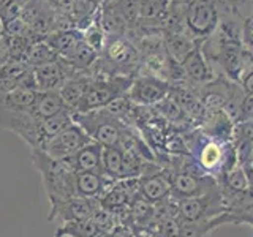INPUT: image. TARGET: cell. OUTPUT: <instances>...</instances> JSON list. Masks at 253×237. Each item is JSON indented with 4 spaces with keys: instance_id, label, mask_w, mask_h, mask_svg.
<instances>
[{
    "instance_id": "cell-1",
    "label": "cell",
    "mask_w": 253,
    "mask_h": 237,
    "mask_svg": "<svg viewBox=\"0 0 253 237\" xmlns=\"http://www.w3.org/2000/svg\"><path fill=\"white\" fill-rule=\"evenodd\" d=\"M188 150V155L193 161L208 174L217 180L237 166V155L233 141H218L208 136L200 128L187 130L182 133Z\"/></svg>"
},
{
    "instance_id": "cell-2",
    "label": "cell",
    "mask_w": 253,
    "mask_h": 237,
    "mask_svg": "<svg viewBox=\"0 0 253 237\" xmlns=\"http://www.w3.org/2000/svg\"><path fill=\"white\" fill-rule=\"evenodd\" d=\"M30 158L35 169L42 176L49 207H54V205L62 204L76 196L75 172L65 163L55 160L43 150H30Z\"/></svg>"
},
{
    "instance_id": "cell-3",
    "label": "cell",
    "mask_w": 253,
    "mask_h": 237,
    "mask_svg": "<svg viewBox=\"0 0 253 237\" xmlns=\"http://www.w3.org/2000/svg\"><path fill=\"white\" fill-rule=\"evenodd\" d=\"M71 117L75 123L89 134L92 141L98 142L103 147L121 146L124 134L128 130V125L117 118L113 113H109L106 108L76 113L71 114Z\"/></svg>"
},
{
    "instance_id": "cell-4",
    "label": "cell",
    "mask_w": 253,
    "mask_h": 237,
    "mask_svg": "<svg viewBox=\"0 0 253 237\" xmlns=\"http://www.w3.org/2000/svg\"><path fill=\"white\" fill-rule=\"evenodd\" d=\"M133 78L134 76H122V75L92 78V81L76 109V113H87V111L103 109L109 106L113 101L128 93Z\"/></svg>"
},
{
    "instance_id": "cell-5",
    "label": "cell",
    "mask_w": 253,
    "mask_h": 237,
    "mask_svg": "<svg viewBox=\"0 0 253 237\" xmlns=\"http://www.w3.org/2000/svg\"><path fill=\"white\" fill-rule=\"evenodd\" d=\"M220 22V11L215 0H187L184 5L185 34L201 43L213 35Z\"/></svg>"
},
{
    "instance_id": "cell-6",
    "label": "cell",
    "mask_w": 253,
    "mask_h": 237,
    "mask_svg": "<svg viewBox=\"0 0 253 237\" xmlns=\"http://www.w3.org/2000/svg\"><path fill=\"white\" fill-rule=\"evenodd\" d=\"M177 201V220L184 223H201L226 212L220 188L204 196L185 198Z\"/></svg>"
},
{
    "instance_id": "cell-7",
    "label": "cell",
    "mask_w": 253,
    "mask_h": 237,
    "mask_svg": "<svg viewBox=\"0 0 253 237\" xmlns=\"http://www.w3.org/2000/svg\"><path fill=\"white\" fill-rule=\"evenodd\" d=\"M171 93L168 81L147 73H136L128 90V98L136 106L154 108Z\"/></svg>"
},
{
    "instance_id": "cell-8",
    "label": "cell",
    "mask_w": 253,
    "mask_h": 237,
    "mask_svg": "<svg viewBox=\"0 0 253 237\" xmlns=\"http://www.w3.org/2000/svg\"><path fill=\"white\" fill-rule=\"evenodd\" d=\"M166 171V169H165ZM171 184V196L174 199L204 196L218 190V182L212 176H196L185 171H166Z\"/></svg>"
},
{
    "instance_id": "cell-9",
    "label": "cell",
    "mask_w": 253,
    "mask_h": 237,
    "mask_svg": "<svg viewBox=\"0 0 253 237\" xmlns=\"http://www.w3.org/2000/svg\"><path fill=\"white\" fill-rule=\"evenodd\" d=\"M92 139L89 138L81 126L78 123L71 122L67 128H63L59 134H55L46 142L43 147V152H46L49 157L55 160H67L71 155H75L78 150H81L84 146H87Z\"/></svg>"
},
{
    "instance_id": "cell-10",
    "label": "cell",
    "mask_w": 253,
    "mask_h": 237,
    "mask_svg": "<svg viewBox=\"0 0 253 237\" xmlns=\"http://www.w3.org/2000/svg\"><path fill=\"white\" fill-rule=\"evenodd\" d=\"M220 13L231 14L237 21L242 46L253 54V0H215Z\"/></svg>"
},
{
    "instance_id": "cell-11",
    "label": "cell",
    "mask_w": 253,
    "mask_h": 237,
    "mask_svg": "<svg viewBox=\"0 0 253 237\" xmlns=\"http://www.w3.org/2000/svg\"><path fill=\"white\" fill-rule=\"evenodd\" d=\"M35 79L37 92H59L60 87L65 84L71 76H75L79 71L71 68L65 60L60 57L46 65L32 68Z\"/></svg>"
},
{
    "instance_id": "cell-12",
    "label": "cell",
    "mask_w": 253,
    "mask_h": 237,
    "mask_svg": "<svg viewBox=\"0 0 253 237\" xmlns=\"http://www.w3.org/2000/svg\"><path fill=\"white\" fill-rule=\"evenodd\" d=\"M101 207L98 199H92V198H81L75 196L71 199L49 207V221H60V225L68 223V221L92 218V215Z\"/></svg>"
},
{
    "instance_id": "cell-13",
    "label": "cell",
    "mask_w": 253,
    "mask_h": 237,
    "mask_svg": "<svg viewBox=\"0 0 253 237\" xmlns=\"http://www.w3.org/2000/svg\"><path fill=\"white\" fill-rule=\"evenodd\" d=\"M138 195L150 204H157L168 199L171 196V184L168 179V172L162 168L155 172L139 177Z\"/></svg>"
},
{
    "instance_id": "cell-14",
    "label": "cell",
    "mask_w": 253,
    "mask_h": 237,
    "mask_svg": "<svg viewBox=\"0 0 253 237\" xmlns=\"http://www.w3.org/2000/svg\"><path fill=\"white\" fill-rule=\"evenodd\" d=\"M182 68H184L188 81L195 87H203L215 79V75H213V71L209 65L208 59H206L200 43H198L195 49L188 54V57L182 62Z\"/></svg>"
},
{
    "instance_id": "cell-15",
    "label": "cell",
    "mask_w": 253,
    "mask_h": 237,
    "mask_svg": "<svg viewBox=\"0 0 253 237\" xmlns=\"http://www.w3.org/2000/svg\"><path fill=\"white\" fill-rule=\"evenodd\" d=\"M116 180H111L103 172H75V192L76 196L100 199Z\"/></svg>"
},
{
    "instance_id": "cell-16",
    "label": "cell",
    "mask_w": 253,
    "mask_h": 237,
    "mask_svg": "<svg viewBox=\"0 0 253 237\" xmlns=\"http://www.w3.org/2000/svg\"><path fill=\"white\" fill-rule=\"evenodd\" d=\"M101 160H103V146L98 142H89L75 155L67 160H62L73 172H101Z\"/></svg>"
},
{
    "instance_id": "cell-17",
    "label": "cell",
    "mask_w": 253,
    "mask_h": 237,
    "mask_svg": "<svg viewBox=\"0 0 253 237\" xmlns=\"http://www.w3.org/2000/svg\"><path fill=\"white\" fill-rule=\"evenodd\" d=\"M92 81V76L89 71H79L75 76H71L68 81L60 87V97L63 100V105L71 114L76 113V109L81 103L84 93Z\"/></svg>"
},
{
    "instance_id": "cell-18",
    "label": "cell",
    "mask_w": 253,
    "mask_h": 237,
    "mask_svg": "<svg viewBox=\"0 0 253 237\" xmlns=\"http://www.w3.org/2000/svg\"><path fill=\"white\" fill-rule=\"evenodd\" d=\"M196 41L190 38L187 34H180V32H168L165 30L163 35V47L166 52V57L169 60L180 63L184 62L188 54L196 47Z\"/></svg>"
},
{
    "instance_id": "cell-19",
    "label": "cell",
    "mask_w": 253,
    "mask_h": 237,
    "mask_svg": "<svg viewBox=\"0 0 253 237\" xmlns=\"http://www.w3.org/2000/svg\"><path fill=\"white\" fill-rule=\"evenodd\" d=\"M63 111H68L63 105V100L59 92H37V97L32 106V114L38 120H46V118L54 117Z\"/></svg>"
},
{
    "instance_id": "cell-20",
    "label": "cell",
    "mask_w": 253,
    "mask_h": 237,
    "mask_svg": "<svg viewBox=\"0 0 253 237\" xmlns=\"http://www.w3.org/2000/svg\"><path fill=\"white\" fill-rule=\"evenodd\" d=\"M124 158H125V149L122 146L103 147L101 172L111 180H116V182L122 180Z\"/></svg>"
},
{
    "instance_id": "cell-21",
    "label": "cell",
    "mask_w": 253,
    "mask_h": 237,
    "mask_svg": "<svg viewBox=\"0 0 253 237\" xmlns=\"http://www.w3.org/2000/svg\"><path fill=\"white\" fill-rule=\"evenodd\" d=\"M83 34L75 30H63L59 34H52L47 37L44 41L49 44L52 49L57 52V55L62 57H67V55L75 49V47L83 41Z\"/></svg>"
},
{
    "instance_id": "cell-22",
    "label": "cell",
    "mask_w": 253,
    "mask_h": 237,
    "mask_svg": "<svg viewBox=\"0 0 253 237\" xmlns=\"http://www.w3.org/2000/svg\"><path fill=\"white\" fill-rule=\"evenodd\" d=\"M100 233V228L92 218H84L60 225L55 231V237H97Z\"/></svg>"
},
{
    "instance_id": "cell-23",
    "label": "cell",
    "mask_w": 253,
    "mask_h": 237,
    "mask_svg": "<svg viewBox=\"0 0 253 237\" xmlns=\"http://www.w3.org/2000/svg\"><path fill=\"white\" fill-rule=\"evenodd\" d=\"M57 59H59L57 52H55L44 40H42V41H34L30 44L26 55H24V63H26L29 68H37Z\"/></svg>"
},
{
    "instance_id": "cell-24",
    "label": "cell",
    "mask_w": 253,
    "mask_h": 237,
    "mask_svg": "<svg viewBox=\"0 0 253 237\" xmlns=\"http://www.w3.org/2000/svg\"><path fill=\"white\" fill-rule=\"evenodd\" d=\"M171 11V0H141L139 21L160 22L168 19Z\"/></svg>"
},
{
    "instance_id": "cell-25",
    "label": "cell",
    "mask_w": 253,
    "mask_h": 237,
    "mask_svg": "<svg viewBox=\"0 0 253 237\" xmlns=\"http://www.w3.org/2000/svg\"><path fill=\"white\" fill-rule=\"evenodd\" d=\"M71 122H73V117H71L70 111H63V113L46 118V120H40V131H42V138H43V147L46 146L47 141L54 138L55 134H59L63 128H67Z\"/></svg>"
},
{
    "instance_id": "cell-26",
    "label": "cell",
    "mask_w": 253,
    "mask_h": 237,
    "mask_svg": "<svg viewBox=\"0 0 253 237\" xmlns=\"http://www.w3.org/2000/svg\"><path fill=\"white\" fill-rule=\"evenodd\" d=\"M114 5L124 16L126 24H136L139 21L141 0H114Z\"/></svg>"
},
{
    "instance_id": "cell-27",
    "label": "cell",
    "mask_w": 253,
    "mask_h": 237,
    "mask_svg": "<svg viewBox=\"0 0 253 237\" xmlns=\"http://www.w3.org/2000/svg\"><path fill=\"white\" fill-rule=\"evenodd\" d=\"M253 120V97L249 93H245V97L241 103L239 108V116L236 118V123H244Z\"/></svg>"
},
{
    "instance_id": "cell-28",
    "label": "cell",
    "mask_w": 253,
    "mask_h": 237,
    "mask_svg": "<svg viewBox=\"0 0 253 237\" xmlns=\"http://www.w3.org/2000/svg\"><path fill=\"white\" fill-rule=\"evenodd\" d=\"M241 87L244 89L245 93H249V95H252V97H253V70L242 78Z\"/></svg>"
},
{
    "instance_id": "cell-29",
    "label": "cell",
    "mask_w": 253,
    "mask_h": 237,
    "mask_svg": "<svg viewBox=\"0 0 253 237\" xmlns=\"http://www.w3.org/2000/svg\"><path fill=\"white\" fill-rule=\"evenodd\" d=\"M242 169H244V174H245V179H247L249 190H250V192H253V163L244 164Z\"/></svg>"
},
{
    "instance_id": "cell-30",
    "label": "cell",
    "mask_w": 253,
    "mask_h": 237,
    "mask_svg": "<svg viewBox=\"0 0 253 237\" xmlns=\"http://www.w3.org/2000/svg\"><path fill=\"white\" fill-rule=\"evenodd\" d=\"M242 225H249V226L253 228V212L249 213V215H245V217L242 218Z\"/></svg>"
},
{
    "instance_id": "cell-31",
    "label": "cell",
    "mask_w": 253,
    "mask_h": 237,
    "mask_svg": "<svg viewBox=\"0 0 253 237\" xmlns=\"http://www.w3.org/2000/svg\"><path fill=\"white\" fill-rule=\"evenodd\" d=\"M2 35H3V21L0 19V37H2Z\"/></svg>"
}]
</instances>
